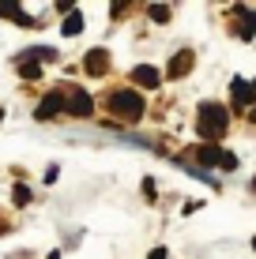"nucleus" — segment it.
Instances as JSON below:
<instances>
[{
  "mask_svg": "<svg viewBox=\"0 0 256 259\" xmlns=\"http://www.w3.org/2000/svg\"><path fill=\"white\" fill-rule=\"evenodd\" d=\"M226 128H230V113H226L218 102H204V105H200V117H196V132H200V139L215 143V139H223V136H226Z\"/></svg>",
  "mask_w": 256,
  "mask_h": 259,
  "instance_id": "nucleus-1",
  "label": "nucleus"
},
{
  "mask_svg": "<svg viewBox=\"0 0 256 259\" xmlns=\"http://www.w3.org/2000/svg\"><path fill=\"white\" fill-rule=\"evenodd\" d=\"M109 113L128 124H136L139 117H143V98H139L136 91H113L109 94Z\"/></svg>",
  "mask_w": 256,
  "mask_h": 259,
  "instance_id": "nucleus-2",
  "label": "nucleus"
},
{
  "mask_svg": "<svg viewBox=\"0 0 256 259\" xmlns=\"http://www.w3.org/2000/svg\"><path fill=\"white\" fill-rule=\"evenodd\" d=\"M64 109H68V94H60V91H49V94L38 102L34 117H38V120H49V117H57V113H64Z\"/></svg>",
  "mask_w": 256,
  "mask_h": 259,
  "instance_id": "nucleus-3",
  "label": "nucleus"
},
{
  "mask_svg": "<svg viewBox=\"0 0 256 259\" xmlns=\"http://www.w3.org/2000/svg\"><path fill=\"white\" fill-rule=\"evenodd\" d=\"M230 102L237 109H256V87L245 83V79H234L230 83Z\"/></svg>",
  "mask_w": 256,
  "mask_h": 259,
  "instance_id": "nucleus-4",
  "label": "nucleus"
},
{
  "mask_svg": "<svg viewBox=\"0 0 256 259\" xmlns=\"http://www.w3.org/2000/svg\"><path fill=\"white\" fill-rule=\"evenodd\" d=\"M68 113L72 117H91L94 113V98L83 91V87H72V94H68Z\"/></svg>",
  "mask_w": 256,
  "mask_h": 259,
  "instance_id": "nucleus-5",
  "label": "nucleus"
},
{
  "mask_svg": "<svg viewBox=\"0 0 256 259\" xmlns=\"http://www.w3.org/2000/svg\"><path fill=\"white\" fill-rule=\"evenodd\" d=\"M83 68H87V75H105V71H109V53L105 49H87Z\"/></svg>",
  "mask_w": 256,
  "mask_h": 259,
  "instance_id": "nucleus-6",
  "label": "nucleus"
},
{
  "mask_svg": "<svg viewBox=\"0 0 256 259\" xmlns=\"http://www.w3.org/2000/svg\"><path fill=\"white\" fill-rule=\"evenodd\" d=\"M132 83L155 91V87L162 83V75H158V68H151V64H139V68H132Z\"/></svg>",
  "mask_w": 256,
  "mask_h": 259,
  "instance_id": "nucleus-7",
  "label": "nucleus"
},
{
  "mask_svg": "<svg viewBox=\"0 0 256 259\" xmlns=\"http://www.w3.org/2000/svg\"><path fill=\"white\" fill-rule=\"evenodd\" d=\"M192 64H196V57H192V49H181L177 57L170 60V79H185L192 71Z\"/></svg>",
  "mask_w": 256,
  "mask_h": 259,
  "instance_id": "nucleus-8",
  "label": "nucleus"
},
{
  "mask_svg": "<svg viewBox=\"0 0 256 259\" xmlns=\"http://www.w3.org/2000/svg\"><path fill=\"white\" fill-rule=\"evenodd\" d=\"M223 154H226V150H218V143H200V147H196L200 165H223Z\"/></svg>",
  "mask_w": 256,
  "mask_h": 259,
  "instance_id": "nucleus-9",
  "label": "nucleus"
},
{
  "mask_svg": "<svg viewBox=\"0 0 256 259\" xmlns=\"http://www.w3.org/2000/svg\"><path fill=\"white\" fill-rule=\"evenodd\" d=\"M0 15H4V19H12V23H19V26H34L30 15H26L19 4H8V0H0Z\"/></svg>",
  "mask_w": 256,
  "mask_h": 259,
  "instance_id": "nucleus-10",
  "label": "nucleus"
},
{
  "mask_svg": "<svg viewBox=\"0 0 256 259\" xmlns=\"http://www.w3.org/2000/svg\"><path fill=\"white\" fill-rule=\"evenodd\" d=\"M60 30H64V38H76V34L83 30V15H79V12H72L64 23H60Z\"/></svg>",
  "mask_w": 256,
  "mask_h": 259,
  "instance_id": "nucleus-11",
  "label": "nucleus"
},
{
  "mask_svg": "<svg viewBox=\"0 0 256 259\" xmlns=\"http://www.w3.org/2000/svg\"><path fill=\"white\" fill-rule=\"evenodd\" d=\"M241 12V38H256V12H249V8H237Z\"/></svg>",
  "mask_w": 256,
  "mask_h": 259,
  "instance_id": "nucleus-12",
  "label": "nucleus"
},
{
  "mask_svg": "<svg viewBox=\"0 0 256 259\" xmlns=\"http://www.w3.org/2000/svg\"><path fill=\"white\" fill-rule=\"evenodd\" d=\"M19 71H23V79H42V64L38 60H19Z\"/></svg>",
  "mask_w": 256,
  "mask_h": 259,
  "instance_id": "nucleus-13",
  "label": "nucleus"
},
{
  "mask_svg": "<svg viewBox=\"0 0 256 259\" xmlns=\"http://www.w3.org/2000/svg\"><path fill=\"white\" fill-rule=\"evenodd\" d=\"M147 15H151L155 23H170V8H166V4H151V8H147Z\"/></svg>",
  "mask_w": 256,
  "mask_h": 259,
  "instance_id": "nucleus-14",
  "label": "nucleus"
},
{
  "mask_svg": "<svg viewBox=\"0 0 256 259\" xmlns=\"http://www.w3.org/2000/svg\"><path fill=\"white\" fill-rule=\"evenodd\" d=\"M12 203H15V207H26V203H30V188H26V184H15Z\"/></svg>",
  "mask_w": 256,
  "mask_h": 259,
  "instance_id": "nucleus-15",
  "label": "nucleus"
},
{
  "mask_svg": "<svg viewBox=\"0 0 256 259\" xmlns=\"http://www.w3.org/2000/svg\"><path fill=\"white\" fill-rule=\"evenodd\" d=\"M218 169H226V173H234V169H237V154H230V150H226V154H223V165H218Z\"/></svg>",
  "mask_w": 256,
  "mask_h": 259,
  "instance_id": "nucleus-16",
  "label": "nucleus"
},
{
  "mask_svg": "<svg viewBox=\"0 0 256 259\" xmlns=\"http://www.w3.org/2000/svg\"><path fill=\"white\" fill-rule=\"evenodd\" d=\"M147 259H166V248H155V252L147 255Z\"/></svg>",
  "mask_w": 256,
  "mask_h": 259,
  "instance_id": "nucleus-17",
  "label": "nucleus"
},
{
  "mask_svg": "<svg viewBox=\"0 0 256 259\" xmlns=\"http://www.w3.org/2000/svg\"><path fill=\"white\" fill-rule=\"evenodd\" d=\"M249 120H252V124H256V109H249Z\"/></svg>",
  "mask_w": 256,
  "mask_h": 259,
  "instance_id": "nucleus-18",
  "label": "nucleus"
},
{
  "mask_svg": "<svg viewBox=\"0 0 256 259\" xmlns=\"http://www.w3.org/2000/svg\"><path fill=\"white\" fill-rule=\"evenodd\" d=\"M49 259H60V255H57V252H53V255H49Z\"/></svg>",
  "mask_w": 256,
  "mask_h": 259,
  "instance_id": "nucleus-19",
  "label": "nucleus"
},
{
  "mask_svg": "<svg viewBox=\"0 0 256 259\" xmlns=\"http://www.w3.org/2000/svg\"><path fill=\"white\" fill-rule=\"evenodd\" d=\"M0 120H4V109H0Z\"/></svg>",
  "mask_w": 256,
  "mask_h": 259,
  "instance_id": "nucleus-20",
  "label": "nucleus"
},
{
  "mask_svg": "<svg viewBox=\"0 0 256 259\" xmlns=\"http://www.w3.org/2000/svg\"><path fill=\"white\" fill-rule=\"evenodd\" d=\"M252 248H256V237H252Z\"/></svg>",
  "mask_w": 256,
  "mask_h": 259,
  "instance_id": "nucleus-21",
  "label": "nucleus"
},
{
  "mask_svg": "<svg viewBox=\"0 0 256 259\" xmlns=\"http://www.w3.org/2000/svg\"><path fill=\"white\" fill-rule=\"evenodd\" d=\"M252 87H256V83H252Z\"/></svg>",
  "mask_w": 256,
  "mask_h": 259,
  "instance_id": "nucleus-22",
  "label": "nucleus"
}]
</instances>
